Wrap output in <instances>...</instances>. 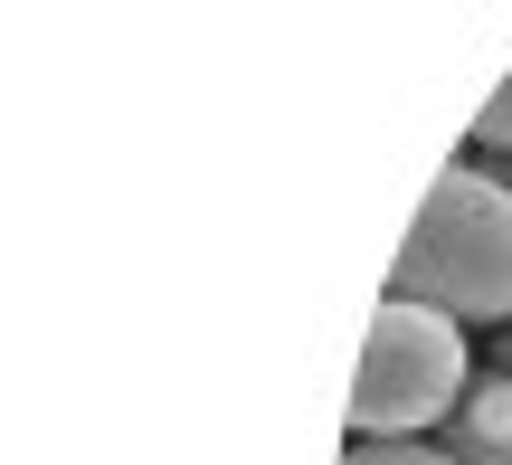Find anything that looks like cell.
<instances>
[{"instance_id":"4","label":"cell","mask_w":512,"mask_h":465,"mask_svg":"<svg viewBox=\"0 0 512 465\" xmlns=\"http://www.w3.org/2000/svg\"><path fill=\"white\" fill-rule=\"evenodd\" d=\"M342 465H456V456L418 447V437H361V447H342Z\"/></svg>"},{"instance_id":"2","label":"cell","mask_w":512,"mask_h":465,"mask_svg":"<svg viewBox=\"0 0 512 465\" xmlns=\"http://www.w3.org/2000/svg\"><path fill=\"white\" fill-rule=\"evenodd\" d=\"M465 390H475V380H465V333H456V314L389 295L380 314H370V342H361L351 428H361V437H418V428H446Z\"/></svg>"},{"instance_id":"1","label":"cell","mask_w":512,"mask_h":465,"mask_svg":"<svg viewBox=\"0 0 512 465\" xmlns=\"http://www.w3.org/2000/svg\"><path fill=\"white\" fill-rule=\"evenodd\" d=\"M389 295L437 304L456 323H512V190L446 162L437 190L418 200V228L399 238Z\"/></svg>"},{"instance_id":"5","label":"cell","mask_w":512,"mask_h":465,"mask_svg":"<svg viewBox=\"0 0 512 465\" xmlns=\"http://www.w3.org/2000/svg\"><path fill=\"white\" fill-rule=\"evenodd\" d=\"M475 143H484V152H512V76H503L494 95H484V114H475Z\"/></svg>"},{"instance_id":"3","label":"cell","mask_w":512,"mask_h":465,"mask_svg":"<svg viewBox=\"0 0 512 465\" xmlns=\"http://www.w3.org/2000/svg\"><path fill=\"white\" fill-rule=\"evenodd\" d=\"M446 456L456 465H512V380H475L446 418Z\"/></svg>"}]
</instances>
